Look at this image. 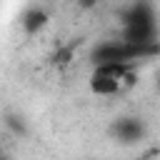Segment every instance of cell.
I'll list each match as a JSON object with an SVG mask.
<instances>
[{"mask_svg":"<svg viewBox=\"0 0 160 160\" xmlns=\"http://www.w3.org/2000/svg\"><path fill=\"white\" fill-rule=\"evenodd\" d=\"M160 55V42L152 45H138L128 42L122 38L118 40H100L90 48V62L95 65H132L138 60H148Z\"/></svg>","mask_w":160,"mask_h":160,"instance_id":"cell-1","label":"cell"},{"mask_svg":"<svg viewBox=\"0 0 160 160\" xmlns=\"http://www.w3.org/2000/svg\"><path fill=\"white\" fill-rule=\"evenodd\" d=\"M122 40L138 42V45H152L160 42V28L155 8L145 0L132 2L122 12Z\"/></svg>","mask_w":160,"mask_h":160,"instance_id":"cell-2","label":"cell"},{"mask_svg":"<svg viewBox=\"0 0 160 160\" xmlns=\"http://www.w3.org/2000/svg\"><path fill=\"white\" fill-rule=\"evenodd\" d=\"M130 75V65H95L90 72V90L92 95L108 98L120 92L125 78Z\"/></svg>","mask_w":160,"mask_h":160,"instance_id":"cell-3","label":"cell"},{"mask_svg":"<svg viewBox=\"0 0 160 160\" xmlns=\"http://www.w3.org/2000/svg\"><path fill=\"white\" fill-rule=\"evenodd\" d=\"M110 135H112V140H118L120 145H135V142H142V140H145L148 125H145V120L138 118V115H122V118H115V120H112Z\"/></svg>","mask_w":160,"mask_h":160,"instance_id":"cell-4","label":"cell"},{"mask_svg":"<svg viewBox=\"0 0 160 160\" xmlns=\"http://www.w3.org/2000/svg\"><path fill=\"white\" fill-rule=\"evenodd\" d=\"M48 25V12L42 10V8H28L25 12H22V18H20V28L25 30V35H38L42 28Z\"/></svg>","mask_w":160,"mask_h":160,"instance_id":"cell-5","label":"cell"},{"mask_svg":"<svg viewBox=\"0 0 160 160\" xmlns=\"http://www.w3.org/2000/svg\"><path fill=\"white\" fill-rule=\"evenodd\" d=\"M2 125L15 135V138H28L30 135V128H28V120L20 115V112H12V110H8L5 115H2Z\"/></svg>","mask_w":160,"mask_h":160,"instance_id":"cell-6","label":"cell"},{"mask_svg":"<svg viewBox=\"0 0 160 160\" xmlns=\"http://www.w3.org/2000/svg\"><path fill=\"white\" fill-rule=\"evenodd\" d=\"M78 5H80L82 10H90V8H95V5H98V0H78Z\"/></svg>","mask_w":160,"mask_h":160,"instance_id":"cell-7","label":"cell"},{"mask_svg":"<svg viewBox=\"0 0 160 160\" xmlns=\"http://www.w3.org/2000/svg\"><path fill=\"white\" fill-rule=\"evenodd\" d=\"M155 88L160 90V72H158V78H155Z\"/></svg>","mask_w":160,"mask_h":160,"instance_id":"cell-8","label":"cell"},{"mask_svg":"<svg viewBox=\"0 0 160 160\" xmlns=\"http://www.w3.org/2000/svg\"><path fill=\"white\" fill-rule=\"evenodd\" d=\"M0 160H8V158H5V155H2V152H0Z\"/></svg>","mask_w":160,"mask_h":160,"instance_id":"cell-9","label":"cell"}]
</instances>
